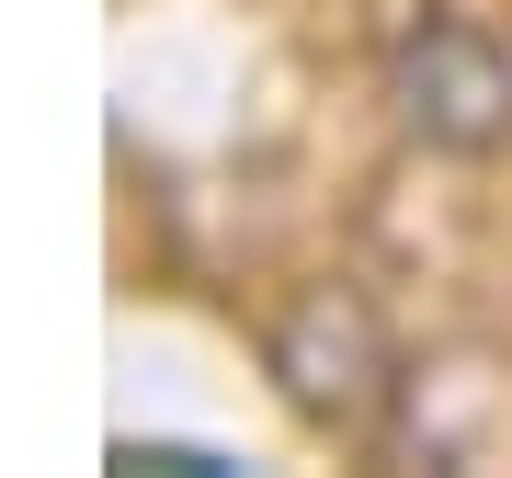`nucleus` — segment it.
Here are the masks:
<instances>
[{
    "instance_id": "f257e3e1",
    "label": "nucleus",
    "mask_w": 512,
    "mask_h": 478,
    "mask_svg": "<svg viewBox=\"0 0 512 478\" xmlns=\"http://www.w3.org/2000/svg\"><path fill=\"white\" fill-rule=\"evenodd\" d=\"M262 365H274V399L296 410L308 433H342V444H376L387 422L410 410V353L399 331L376 319V296L365 285H342V274H319V285H296L274 319H262Z\"/></svg>"
},
{
    "instance_id": "f03ea898",
    "label": "nucleus",
    "mask_w": 512,
    "mask_h": 478,
    "mask_svg": "<svg viewBox=\"0 0 512 478\" xmlns=\"http://www.w3.org/2000/svg\"><path fill=\"white\" fill-rule=\"evenodd\" d=\"M365 35L387 69V103L444 160H501L512 148V46L456 0H365Z\"/></svg>"
},
{
    "instance_id": "7ed1b4c3",
    "label": "nucleus",
    "mask_w": 512,
    "mask_h": 478,
    "mask_svg": "<svg viewBox=\"0 0 512 478\" xmlns=\"http://www.w3.org/2000/svg\"><path fill=\"white\" fill-rule=\"evenodd\" d=\"M126 467H228V456H205V444H126Z\"/></svg>"
}]
</instances>
